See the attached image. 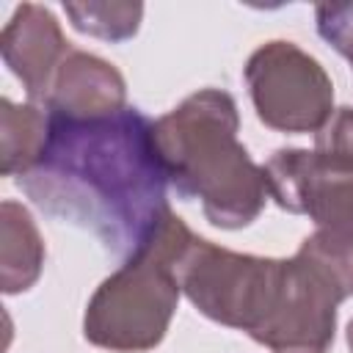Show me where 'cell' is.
Segmentation results:
<instances>
[{
    "label": "cell",
    "instance_id": "7",
    "mask_svg": "<svg viewBox=\"0 0 353 353\" xmlns=\"http://www.w3.org/2000/svg\"><path fill=\"white\" fill-rule=\"evenodd\" d=\"M72 50L74 47L63 36L55 14L39 3L17 6L0 33L3 63L22 83L28 99L41 108L47 102L58 66Z\"/></svg>",
    "mask_w": 353,
    "mask_h": 353
},
{
    "label": "cell",
    "instance_id": "9",
    "mask_svg": "<svg viewBox=\"0 0 353 353\" xmlns=\"http://www.w3.org/2000/svg\"><path fill=\"white\" fill-rule=\"evenodd\" d=\"M44 237L25 204H0V287L6 295L28 292L44 270Z\"/></svg>",
    "mask_w": 353,
    "mask_h": 353
},
{
    "label": "cell",
    "instance_id": "4",
    "mask_svg": "<svg viewBox=\"0 0 353 353\" xmlns=\"http://www.w3.org/2000/svg\"><path fill=\"white\" fill-rule=\"evenodd\" d=\"M193 232L168 212L160 229L88 298L83 336L110 353H143L157 347L179 303L176 256Z\"/></svg>",
    "mask_w": 353,
    "mask_h": 353
},
{
    "label": "cell",
    "instance_id": "3",
    "mask_svg": "<svg viewBox=\"0 0 353 353\" xmlns=\"http://www.w3.org/2000/svg\"><path fill=\"white\" fill-rule=\"evenodd\" d=\"M240 113L229 91L199 88L154 121V143L168 185L199 201L204 218L226 232L251 226L268 196L265 171L237 141Z\"/></svg>",
    "mask_w": 353,
    "mask_h": 353
},
{
    "label": "cell",
    "instance_id": "2",
    "mask_svg": "<svg viewBox=\"0 0 353 353\" xmlns=\"http://www.w3.org/2000/svg\"><path fill=\"white\" fill-rule=\"evenodd\" d=\"M176 281L199 314L273 353H328L334 345L339 301L295 256L240 254L190 234Z\"/></svg>",
    "mask_w": 353,
    "mask_h": 353
},
{
    "label": "cell",
    "instance_id": "6",
    "mask_svg": "<svg viewBox=\"0 0 353 353\" xmlns=\"http://www.w3.org/2000/svg\"><path fill=\"white\" fill-rule=\"evenodd\" d=\"M268 196L292 215H309L317 229L353 234V165L314 149L281 146L265 165Z\"/></svg>",
    "mask_w": 353,
    "mask_h": 353
},
{
    "label": "cell",
    "instance_id": "12",
    "mask_svg": "<svg viewBox=\"0 0 353 353\" xmlns=\"http://www.w3.org/2000/svg\"><path fill=\"white\" fill-rule=\"evenodd\" d=\"M63 14L77 33L102 39V41H127L138 33L143 19L141 3H119V0H83V3H63Z\"/></svg>",
    "mask_w": 353,
    "mask_h": 353
},
{
    "label": "cell",
    "instance_id": "11",
    "mask_svg": "<svg viewBox=\"0 0 353 353\" xmlns=\"http://www.w3.org/2000/svg\"><path fill=\"white\" fill-rule=\"evenodd\" d=\"M295 259L339 303L353 295V234L314 229L301 240Z\"/></svg>",
    "mask_w": 353,
    "mask_h": 353
},
{
    "label": "cell",
    "instance_id": "1",
    "mask_svg": "<svg viewBox=\"0 0 353 353\" xmlns=\"http://www.w3.org/2000/svg\"><path fill=\"white\" fill-rule=\"evenodd\" d=\"M17 185L44 215L91 232L121 259L143 248L171 212L154 121L130 105L94 121L50 113L47 146Z\"/></svg>",
    "mask_w": 353,
    "mask_h": 353
},
{
    "label": "cell",
    "instance_id": "14",
    "mask_svg": "<svg viewBox=\"0 0 353 353\" xmlns=\"http://www.w3.org/2000/svg\"><path fill=\"white\" fill-rule=\"evenodd\" d=\"M314 25L325 44H331L353 66V0L320 3L314 8Z\"/></svg>",
    "mask_w": 353,
    "mask_h": 353
},
{
    "label": "cell",
    "instance_id": "15",
    "mask_svg": "<svg viewBox=\"0 0 353 353\" xmlns=\"http://www.w3.org/2000/svg\"><path fill=\"white\" fill-rule=\"evenodd\" d=\"M345 339H347V347H350V353H353V320L347 323V331H345Z\"/></svg>",
    "mask_w": 353,
    "mask_h": 353
},
{
    "label": "cell",
    "instance_id": "5",
    "mask_svg": "<svg viewBox=\"0 0 353 353\" xmlns=\"http://www.w3.org/2000/svg\"><path fill=\"white\" fill-rule=\"evenodd\" d=\"M243 80L256 119L276 132H317L334 113L328 72L292 41L273 39L259 44L243 66Z\"/></svg>",
    "mask_w": 353,
    "mask_h": 353
},
{
    "label": "cell",
    "instance_id": "13",
    "mask_svg": "<svg viewBox=\"0 0 353 353\" xmlns=\"http://www.w3.org/2000/svg\"><path fill=\"white\" fill-rule=\"evenodd\" d=\"M314 152L328 160L353 165V108L350 105L334 108L328 121L314 132Z\"/></svg>",
    "mask_w": 353,
    "mask_h": 353
},
{
    "label": "cell",
    "instance_id": "8",
    "mask_svg": "<svg viewBox=\"0 0 353 353\" xmlns=\"http://www.w3.org/2000/svg\"><path fill=\"white\" fill-rule=\"evenodd\" d=\"M44 108L74 121L108 119L127 108V83L110 61L72 50L52 77Z\"/></svg>",
    "mask_w": 353,
    "mask_h": 353
},
{
    "label": "cell",
    "instance_id": "10",
    "mask_svg": "<svg viewBox=\"0 0 353 353\" xmlns=\"http://www.w3.org/2000/svg\"><path fill=\"white\" fill-rule=\"evenodd\" d=\"M50 135V113L41 105H17L8 97L0 99V174L22 176L28 174Z\"/></svg>",
    "mask_w": 353,
    "mask_h": 353
}]
</instances>
